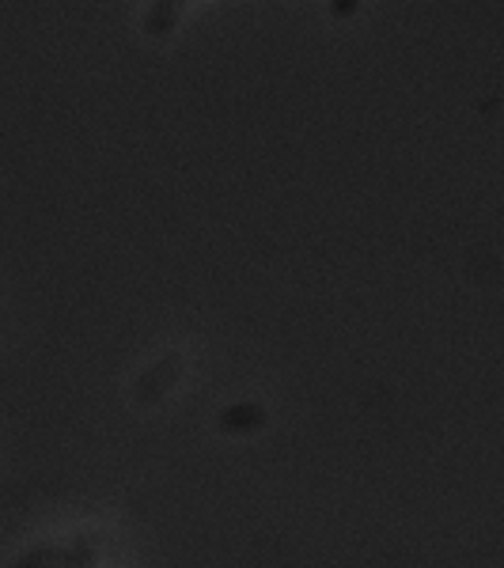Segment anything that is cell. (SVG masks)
<instances>
[{"mask_svg": "<svg viewBox=\"0 0 504 568\" xmlns=\"http://www.w3.org/2000/svg\"><path fill=\"white\" fill-rule=\"evenodd\" d=\"M265 409L254 406V402H240V406H228L216 414V428L220 433H232V436H246V433H259L265 425Z\"/></svg>", "mask_w": 504, "mask_h": 568, "instance_id": "6da1fadb", "label": "cell"}, {"mask_svg": "<svg viewBox=\"0 0 504 568\" xmlns=\"http://www.w3.org/2000/svg\"><path fill=\"white\" fill-rule=\"evenodd\" d=\"M179 364H182V361L175 356V361H163L160 368L144 375V379H141V387H137V398H144V402L160 398V394L171 387V379H163V375H175V372H179Z\"/></svg>", "mask_w": 504, "mask_h": 568, "instance_id": "7a4b0ae2", "label": "cell"}, {"mask_svg": "<svg viewBox=\"0 0 504 568\" xmlns=\"http://www.w3.org/2000/svg\"><path fill=\"white\" fill-rule=\"evenodd\" d=\"M179 12H182V4H152V8H149V16H144V31H149V34H168V31H175Z\"/></svg>", "mask_w": 504, "mask_h": 568, "instance_id": "3957f363", "label": "cell"}, {"mask_svg": "<svg viewBox=\"0 0 504 568\" xmlns=\"http://www.w3.org/2000/svg\"><path fill=\"white\" fill-rule=\"evenodd\" d=\"M356 0H337V4H330V12H337V16H350V12H356Z\"/></svg>", "mask_w": 504, "mask_h": 568, "instance_id": "277c9868", "label": "cell"}]
</instances>
